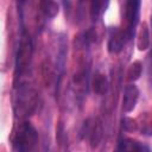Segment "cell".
Wrapping results in <instances>:
<instances>
[{"instance_id": "obj_10", "label": "cell", "mask_w": 152, "mask_h": 152, "mask_svg": "<svg viewBox=\"0 0 152 152\" xmlns=\"http://www.w3.org/2000/svg\"><path fill=\"white\" fill-rule=\"evenodd\" d=\"M137 45L139 50H146L150 45V33H148V27L144 23L139 30L138 33V39H137Z\"/></svg>"}, {"instance_id": "obj_6", "label": "cell", "mask_w": 152, "mask_h": 152, "mask_svg": "<svg viewBox=\"0 0 152 152\" xmlns=\"http://www.w3.org/2000/svg\"><path fill=\"white\" fill-rule=\"evenodd\" d=\"M86 126V131L88 132L89 135V141H90V146L91 147H97V145L100 144L101 139H102V125L99 120H96L91 126L89 125V120L87 122H84Z\"/></svg>"}, {"instance_id": "obj_11", "label": "cell", "mask_w": 152, "mask_h": 152, "mask_svg": "<svg viewBox=\"0 0 152 152\" xmlns=\"http://www.w3.org/2000/svg\"><path fill=\"white\" fill-rule=\"evenodd\" d=\"M39 7H40L42 12L49 18H52L58 13V5L55 1H50V0L40 1L39 2Z\"/></svg>"}, {"instance_id": "obj_3", "label": "cell", "mask_w": 152, "mask_h": 152, "mask_svg": "<svg viewBox=\"0 0 152 152\" xmlns=\"http://www.w3.org/2000/svg\"><path fill=\"white\" fill-rule=\"evenodd\" d=\"M32 56V44L28 36H23L19 50L17 53V70L19 72H23L30 64Z\"/></svg>"}, {"instance_id": "obj_7", "label": "cell", "mask_w": 152, "mask_h": 152, "mask_svg": "<svg viewBox=\"0 0 152 152\" xmlns=\"http://www.w3.org/2000/svg\"><path fill=\"white\" fill-rule=\"evenodd\" d=\"M120 152H151L150 147L134 139H124L119 145Z\"/></svg>"}, {"instance_id": "obj_12", "label": "cell", "mask_w": 152, "mask_h": 152, "mask_svg": "<svg viewBox=\"0 0 152 152\" xmlns=\"http://www.w3.org/2000/svg\"><path fill=\"white\" fill-rule=\"evenodd\" d=\"M141 70H142L141 63H140L139 61L133 62V63L129 65L128 70H127V78H128L129 81H135V80H138V78L140 77V75H141Z\"/></svg>"}, {"instance_id": "obj_4", "label": "cell", "mask_w": 152, "mask_h": 152, "mask_svg": "<svg viewBox=\"0 0 152 152\" xmlns=\"http://www.w3.org/2000/svg\"><path fill=\"white\" fill-rule=\"evenodd\" d=\"M139 7H140V2L139 1H128L126 4V11H125V17H126V21H127V28L124 31L127 39L132 36L134 26L138 23L139 19Z\"/></svg>"}, {"instance_id": "obj_9", "label": "cell", "mask_w": 152, "mask_h": 152, "mask_svg": "<svg viewBox=\"0 0 152 152\" xmlns=\"http://www.w3.org/2000/svg\"><path fill=\"white\" fill-rule=\"evenodd\" d=\"M91 87H93V90L99 94V95H103L107 93L108 90V81H107V77L103 75V74H95L94 77H93V81H91Z\"/></svg>"}, {"instance_id": "obj_13", "label": "cell", "mask_w": 152, "mask_h": 152, "mask_svg": "<svg viewBox=\"0 0 152 152\" xmlns=\"http://www.w3.org/2000/svg\"><path fill=\"white\" fill-rule=\"evenodd\" d=\"M141 132L147 135H152V113H146L142 119Z\"/></svg>"}, {"instance_id": "obj_1", "label": "cell", "mask_w": 152, "mask_h": 152, "mask_svg": "<svg viewBox=\"0 0 152 152\" xmlns=\"http://www.w3.org/2000/svg\"><path fill=\"white\" fill-rule=\"evenodd\" d=\"M38 142L36 128L27 121L21 122L13 137V146L18 152H31Z\"/></svg>"}, {"instance_id": "obj_15", "label": "cell", "mask_w": 152, "mask_h": 152, "mask_svg": "<svg viewBox=\"0 0 152 152\" xmlns=\"http://www.w3.org/2000/svg\"><path fill=\"white\" fill-rule=\"evenodd\" d=\"M122 127L125 131H128V132H133L137 129L138 127V124L135 122V120L133 119H129V118H125L122 120Z\"/></svg>"}, {"instance_id": "obj_14", "label": "cell", "mask_w": 152, "mask_h": 152, "mask_svg": "<svg viewBox=\"0 0 152 152\" xmlns=\"http://www.w3.org/2000/svg\"><path fill=\"white\" fill-rule=\"evenodd\" d=\"M103 5V2H100V1H93L91 2V10H90V14H91V18L93 20H96L101 13V6Z\"/></svg>"}, {"instance_id": "obj_8", "label": "cell", "mask_w": 152, "mask_h": 152, "mask_svg": "<svg viewBox=\"0 0 152 152\" xmlns=\"http://www.w3.org/2000/svg\"><path fill=\"white\" fill-rule=\"evenodd\" d=\"M126 39H127V37H126V34H125L124 31H116V32H114L110 36L109 40H108V51L110 53H119L122 50Z\"/></svg>"}, {"instance_id": "obj_5", "label": "cell", "mask_w": 152, "mask_h": 152, "mask_svg": "<svg viewBox=\"0 0 152 152\" xmlns=\"http://www.w3.org/2000/svg\"><path fill=\"white\" fill-rule=\"evenodd\" d=\"M139 97V90L134 84L126 86L124 90V97H122V109L124 112H131L135 107V103Z\"/></svg>"}, {"instance_id": "obj_2", "label": "cell", "mask_w": 152, "mask_h": 152, "mask_svg": "<svg viewBox=\"0 0 152 152\" xmlns=\"http://www.w3.org/2000/svg\"><path fill=\"white\" fill-rule=\"evenodd\" d=\"M34 104H36L34 91L28 88H23L17 96V103H15L17 113H21V115H27L34 108Z\"/></svg>"}]
</instances>
